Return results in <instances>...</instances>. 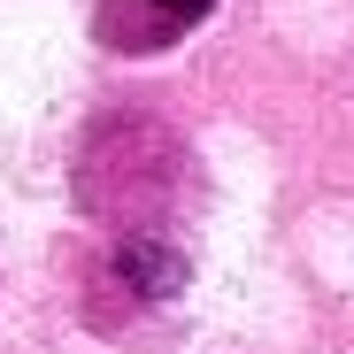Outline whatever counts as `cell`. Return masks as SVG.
<instances>
[{"instance_id":"1","label":"cell","mask_w":354,"mask_h":354,"mask_svg":"<svg viewBox=\"0 0 354 354\" xmlns=\"http://www.w3.org/2000/svg\"><path fill=\"white\" fill-rule=\"evenodd\" d=\"M115 270H124L147 301H162V292L185 285V254H177L169 239H131V247H115Z\"/></svg>"},{"instance_id":"2","label":"cell","mask_w":354,"mask_h":354,"mask_svg":"<svg viewBox=\"0 0 354 354\" xmlns=\"http://www.w3.org/2000/svg\"><path fill=\"white\" fill-rule=\"evenodd\" d=\"M115 8H139V16H154V31H147V39H162V31H185V24H201V16H208V0H115Z\"/></svg>"}]
</instances>
